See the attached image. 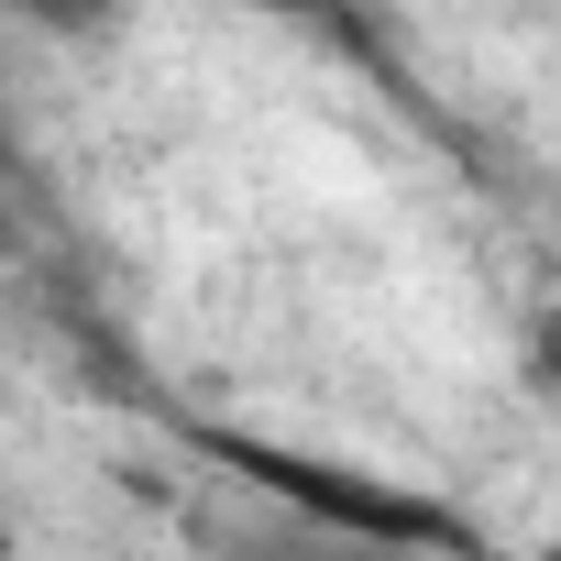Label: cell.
Listing matches in <instances>:
<instances>
[{
    "mask_svg": "<svg viewBox=\"0 0 561 561\" xmlns=\"http://www.w3.org/2000/svg\"><path fill=\"white\" fill-rule=\"evenodd\" d=\"M220 462H242L253 484H275L298 517H331L353 539H440V517L375 473H342V462H309V451H275V440H220Z\"/></svg>",
    "mask_w": 561,
    "mask_h": 561,
    "instance_id": "1",
    "label": "cell"
}]
</instances>
